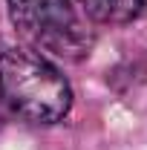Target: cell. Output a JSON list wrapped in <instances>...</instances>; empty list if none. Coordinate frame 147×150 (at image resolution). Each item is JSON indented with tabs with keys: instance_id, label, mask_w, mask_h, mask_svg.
Masks as SVG:
<instances>
[{
	"instance_id": "obj_2",
	"label": "cell",
	"mask_w": 147,
	"mask_h": 150,
	"mask_svg": "<svg viewBox=\"0 0 147 150\" xmlns=\"http://www.w3.org/2000/svg\"><path fill=\"white\" fill-rule=\"evenodd\" d=\"M12 23L40 52H52L66 61L90 55L92 35L75 15L72 0H9Z\"/></svg>"
},
{
	"instance_id": "obj_3",
	"label": "cell",
	"mask_w": 147,
	"mask_h": 150,
	"mask_svg": "<svg viewBox=\"0 0 147 150\" xmlns=\"http://www.w3.org/2000/svg\"><path fill=\"white\" fill-rule=\"evenodd\" d=\"M78 6L90 15L95 23H130L141 15L144 0H78Z\"/></svg>"
},
{
	"instance_id": "obj_4",
	"label": "cell",
	"mask_w": 147,
	"mask_h": 150,
	"mask_svg": "<svg viewBox=\"0 0 147 150\" xmlns=\"http://www.w3.org/2000/svg\"><path fill=\"white\" fill-rule=\"evenodd\" d=\"M0 124H3V110H0Z\"/></svg>"
},
{
	"instance_id": "obj_1",
	"label": "cell",
	"mask_w": 147,
	"mask_h": 150,
	"mask_svg": "<svg viewBox=\"0 0 147 150\" xmlns=\"http://www.w3.org/2000/svg\"><path fill=\"white\" fill-rule=\"evenodd\" d=\"M0 104L29 124H55L72 107V87L55 64L35 49L0 55Z\"/></svg>"
}]
</instances>
